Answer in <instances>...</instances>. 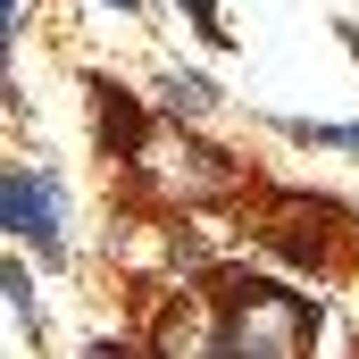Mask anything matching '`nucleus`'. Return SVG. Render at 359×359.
<instances>
[{
    "label": "nucleus",
    "mask_w": 359,
    "mask_h": 359,
    "mask_svg": "<svg viewBox=\"0 0 359 359\" xmlns=\"http://www.w3.org/2000/svg\"><path fill=\"white\" fill-rule=\"evenodd\" d=\"M318 343V309L284 284H234L226 301V326H217V351L234 359H301Z\"/></svg>",
    "instance_id": "1"
},
{
    "label": "nucleus",
    "mask_w": 359,
    "mask_h": 359,
    "mask_svg": "<svg viewBox=\"0 0 359 359\" xmlns=\"http://www.w3.org/2000/svg\"><path fill=\"white\" fill-rule=\"evenodd\" d=\"M0 226H8V243H25V251H50V259H59V226H67L59 184L34 176V168H8V176H0Z\"/></svg>",
    "instance_id": "2"
},
{
    "label": "nucleus",
    "mask_w": 359,
    "mask_h": 359,
    "mask_svg": "<svg viewBox=\"0 0 359 359\" xmlns=\"http://www.w3.org/2000/svg\"><path fill=\"white\" fill-rule=\"evenodd\" d=\"M134 159H142V176H159L168 192H217L226 184V159L217 151H192V142H134Z\"/></svg>",
    "instance_id": "3"
},
{
    "label": "nucleus",
    "mask_w": 359,
    "mask_h": 359,
    "mask_svg": "<svg viewBox=\"0 0 359 359\" xmlns=\"http://www.w3.org/2000/svg\"><path fill=\"white\" fill-rule=\"evenodd\" d=\"M8 309H17V343H34V276L8 259Z\"/></svg>",
    "instance_id": "4"
},
{
    "label": "nucleus",
    "mask_w": 359,
    "mask_h": 359,
    "mask_svg": "<svg viewBox=\"0 0 359 359\" xmlns=\"http://www.w3.org/2000/svg\"><path fill=\"white\" fill-rule=\"evenodd\" d=\"M209 100H217V92L201 84V76H168V109H176V117H201Z\"/></svg>",
    "instance_id": "5"
},
{
    "label": "nucleus",
    "mask_w": 359,
    "mask_h": 359,
    "mask_svg": "<svg viewBox=\"0 0 359 359\" xmlns=\"http://www.w3.org/2000/svg\"><path fill=\"white\" fill-rule=\"evenodd\" d=\"M184 8H192V25H201V34L217 42V0H184Z\"/></svg>",
    "instance_id": "6"
},
{
    "label": "nucleus",
    "mask_w": 359,
    "mask_h": 359,
    "mask_svg": "<svg viewBox=\"0 0 359 359\" xmlns=\"http://www.w3.org/2000/svg\"><path fill=\"white\" fill-rule=\"evenodd\" d=\"M109 8H134V0H109Z\"/></svg>",
    "instance_id": "7"
}]
</instances>
